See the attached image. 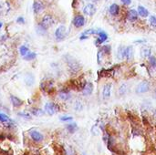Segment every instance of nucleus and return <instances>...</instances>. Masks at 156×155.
Returning a JSON list of instances; mask_svg holds the SVG:
<instances>
[{"instance_id":"1","label":"nucleus","mask_w":156,"mask_h":155,"mask_svg":"<svg viewBox=\"0 0 156 155\" xmlns=\"http://www.w3.org/2000/svg\"><path fill=\"white\" fill-rule=\"evenodd\" d=\"M67 64H68V67L69 68V70L73 72V73H76L79 70L80 68V65L79 64V62L76 60L75 58H71L68 56V58H67Z\"/></svg>"},{"instance_id":"2","label":"nucleus","mask_w":156,"mask_h":155,"mask_svg":"<svg viewBox=\"0 0 156 155\" xmlns=\"http://www.w3.org/2000/svg\"><path fill=\"white\" fill-rule=\"evenodd\" d=\"M150 88H151V85L149 81H141L136 87V91L137 94H143V93H146L150 91Z\"/></svg>"},{"instance_id":"3","label":"nucleus","mask_w":156,"mask_h":155,"mask_svg":"<svg viewBox=\"0 0 156 155\" xmlns=\"http://www.w3.org/2000/svg\"><path fill=\"white\" fill-rule=\"evenodd\" d=\"M97 12V7L93 3H89L83 7V14L85 16L92 17Z\"/></svg>"},{"instance_id":"4","label":"nucleus","mask_w":156,"mask_h":155,"mask_svg":"<svg viewBox=\"0 0 156 155\" xmlns=\"http://www.w3.org/2000/svg\"><path fill=\"white\" fill-rule=\"evenodd\" d=\"M66 35H67V28L65 26H59L56 31H55V38H57V40L60 41V40H63V39L66 38Z\"/></svg>"},{"instance_id":"5","label":"nucleus","mask_w":156,"mask_h":155,"mask_svg":"<svg viewBox=\"0 0 156 155\" xmlns=\"http://www.w3.org/2000/svg\"><path fill=\"white\" fill-rule=\"evenodd\" d=\"M85 22H86V19H85V17L83 15H77V16H75L72 21L73 26L77 28H82L85 25Z\"/></svg>"},{"instance_id":"6","label":"nucleus","mask_w":156,"mask_h":155,"mask_svg":"<svg viewBox=\"0 0 156 155\" xmlns=\"http://www.w3.org/2000/svg\"><path fill=\"white\" fill-rule=\"evenodd\" d=\"M45 111L49 115H53L58 111V107L57 104L53 102H48L45 105Z\"/></svg>"},{"instance_id":"7","label":"nucleus","mask_w":156,"mask_h":155,"mask_svg":"<svg viewBox=\"0 0 156 155\" xmlns=\"http://www.w3.org/2000/svg\"><path fill=\"white\" fill-rule=\"evenodd\" d=\"M54 23H55V19H54V17L52 16H50V15H46V16H44L42 17L41 24L46 28L52 27L54 25Z\"/></svg>"},{"instance_id":"8","label":"nucleus","mask_w":156,"mask_h":155,"mask_svg":"<svg viewBox=\"0 0 156 155\" xmlns=\"http://www.w3.org/2000/svg\"><path fill=\"white\" fill-rule=\"evenodd\" d=\"M97 36V38H96V41H95V44L97 45H100V44H102L104 43L105 41L108 39V34L105 32V31H102V30H99L98 34L96 35Z\"/></svg>"},{"instance_id":"9","label":"nucleus","mask_w":156,"mask_h":155,"mask_svg":"<svg viewBox=\"0 0 156 155\" xmlns=\"http://www.w3.org/2000/svg\"><path fill=\"white\" fill-rule=\"evenodd\" d=\"M134 55L133 51V47L132 46H128L126 48H124L123 49V58L126 59V60H130L132 59Z\"/></svg>"},{"instance_id":"10","label":"nucleus","mask_w":156,"mask_h":155,"mask_svg":"<svg viewBox=\"0 0 156 155\" xmlns=\"http://www.w3.org/2000/svg\"><path fill=\"white\" fill-rule=\"evenodd\" d=\"M93 91V84L91 82H85L81 88V92L84 96H89Z\"/></svg>"},{"instance_id":"11","label":"nucleus","mask_w":156,"mask_h":155,"mask_svg":"<svg viewBox=\"0 0 156 155\" xmlns=\"http://www.w3.org/2000/svg\"><path fill=\"white\" fill-rule=\"evenodd\" d=\"M112 83H107L105 84L103 86L102 89V98L104 99H108L110 97V94H112Z\"/></svg>"},{"instance_id":"12","label":"nucleus","mask_w":156,"mask_h":155,"mask_svg":"<svg viewBox=\"0 0 156 155\" xmlns=\"http://www.w3.org/2000/svg\"><path fill=\"white\" fill-rule=\"evenodd\" d=\"M139 17V15L136 9H130L127 12V18L128 20L130 22H135L137 21V19Z\"/></svg>"},{"instance_id":"13","label":"nucleus","mask_w":156,"mask_h":155,"mask_svg":"<svg viewBox=\"0 0 156 155\" xmlns=\"http://www.w3.org/2000/svg\"><path fill=\"white\" fill-rule=\"evenodd\" d=\"M120 6L117 4H115V3L112 4L109 7V13H110V16H112V17H117L120 14Z\"/></svg>"},{"instance_id":"14","label":"nucleus","mask_w":156,"mask_h":155,"mask_svg":"<svg viewBox=\"0 0 156 155\" xmlns=\"http://www.w3.org/2000/svg\"><path fill=\"white\" fill-rule=\"evenodd\" d=\"M30 137L36 142H40L43 141V135L38 131H32L30 132Z\"/></svg>"},{"instance_id":"15","label":"nucleus","mask_w":156,"mask_h":155,"mask_svg":"<svg viewBox=\"0 0 156 155\" xmlns=\"http://www.w3.org/2000/svg\"><path fill=\"white\" fill-rule=\"evenodd\" d=\"M137 12H138L139 17H143V18H146L149 17V10L146 7H144L143 6H139Z\"/></svg>"},{"instance_id":"16","label":"nucleus","mask_w":156,"mask_h":155,"mask_svg":"<svg viewBox=\"0 0 156 155\" xmlns=\"http://www.w3.org/2000/svg\"><path fill=\"white\" fill-rule=\"evenodd\" d=\"M33 10L35 14H39L44 10V6L41 2L35 1L33 4Z\"/></svg>"},{"instance_id":"17","label":"nucleus","mask_w":156,"mask_h":155,"mask_svg":"<svg viewBox=\"0 0 156 155\" xmlns=\"http://www.w3.org/2000/svg\"><path fill=\"white\" fill-rule=\"evenodd\" d=\"M58 97H59L60 99H62V101H69V99L71 98V95H70L69 91H66V89H62V91H59Z\"/></svg>"},{"instance_id":"18","label":"nucleus","mask_w":156,"mask_h":155,"mask_svg":"<svg viewBox=\"0 0 156 155\" xmlns=\"http://www.w3.org/2000/svg\"><path fill=\"white\" fill-rule=\"evenodd\" d=\"M24 81L27 85H28V86H32V85L34 84V81H35V78L31 73H28L26 76H25Z\"/></svg>"},{"instance_id":"19","label":"nucleus","mask_w":156,"mask_h":155,"mask_svg":"<svg viewBox=\"0 0 156 155\" xmlns=\"http://www.w3.org/2000/svg\"><path fill=\"white\" fill-rule=\"evenodd\" d=\"M10 99H11V102H12V104H13V106L14 107H16V108H18V107H20L22 105V101L20 99H18L17 97H16V96H12L10 97Z\"/></svg>"},{"instance_id":"20","label":"nucleus","mask_w":156,"mask_h":155,"mask_svg":"<svg viewBox=\"0 0 156 155\" xmlns=\"http://www.w3.org/2000/svg\"><path fill=\"white\" fill-rule=\"evenodd\" d=\"M47 29L48 28H46L41 23H40V24L38 25L36 31H37V33L39 35V36H44V35H46V33H47Z\"/></svg>"},{"instance_id":"21","label":"nucleus","mask_w":156,"mask_h":155,"mask_svg":"<svg viewBox=\"0 0 156 155\" xmlns=\"http://www.w3.org/2000/svg\"><path fill=\"white\" fill-rule=\"evenodd\" d=\"M77 129H78V126H77V124L76 123H69L67 125V130H68V132H70V133H74L75 132L77 131Z\"/></svg>"},{"instance_id":"22","label":"nucleus","mask_w":156,"mask_h":155,"mask_svg":"<svg viewBox=\"0 0 156 155\" xmlns=\"http://www.w3.org/2000/svg\"><path fill=\"white\" fill-rule=\"evenodd\" d=\"M100 50H102V54L110 55V52H112V47H110V45H104V46L102 48H100Z\"/></svg>"},{"instance_id":"23","label":"nucleus","mask_w":156,"mask_h":155,"mask_svg":"<svg viewBox=\"0 0 156 155\" xmlns=\"http://www.w3.org/2000/svg\"><path fill=\"white\" fill-rule=\"evenodd\" d=\"M19 51H20V55L23 56V57H25L29 52V49L26 46H21V47H20V48H19Z\"/></svg>"},{"instance_id":"24","label":"nucleus","mask_w":156,"mask_h":155,"mask_svg":"<svg viewBox=\"0 0 156 155\" xmlns=\"http://www.w3.org/2000/svg\"><path fill=\"white\" fill-rule=\"evenodd\" d=\"M36 53H34V52H28L26 56H25V59L26 60H33V59H35V58H36Z\"/></svg>"},{"instance_id":"25","label":"nucleus","mask_w":156,"mask_h":155,"mask_svg":"<svg viewBox=\"0 0 156 155\" xmlns=\"http://www.w3.org/2000/svg\"><path fill=\"white\" fill-rule=\"evenodd\" d=\"M142 55L144 58H149L151 56V49L149 48H143L142 50Z\"/></svg>"},{"instance_id":"26","label":"nucleus","mask_w":156,"mask_h":155,"mask_svg":"<svg viewBox=\"0 0 156 155\" xmlns=\"http://www.w3.org/2000/svg\"><path fill=\"white\" fill-rule=\"evenodd\" d=\"M148 61H149V64L151 67L153 68H156V58L153 57V56H150L148 58Z\"/></svg>"},{"instance_id":"27","label":"nucleus","mask_w":156,"mask_h":155,"mask_svg":"<svg viewBox=\"0 0 156 155\" xmlns=\"http://www.w3.org/2000/svg\"><path fill=\"white\" fill-rule=\"evenodd\" d=\"M127 91V85L126 84H122L120 85V87L119 88V94L120 95H124Z\"/></svg>"},{"instance_id":"28","label":"nucleus","mask_w":156,"mask_h":155,"mask_svg":"<svg viewBox=\"0 0 156 155\" xmlns=\"http://www.w3.org/2000/svg\"><path fill=\"white\" fill-rule=\"evenodd\" d=\"M149 23L152 27L156 28V16H150L149 17Z\"/></svg>"},{"instance_id":"29","label":"nucleus","mask_w":156,"mask_h":155,"mask_svg":"<svg viewBox=\"0 0 156 155\" xmlns=\"http://www.w3.org/2000/svg\"><path fill=\"white\" fill-rule=\"evenodd\" d=\"M0 121L1 122H9L11 121H10V119L7 116V115H5L3 113H0Z\"/></svg>"},{"instance_id":"30","label":"nucleus","mask_w":156,"mask_h":155,"mask_svg":"<svg viewBox=\"0 0 156 155\" xmlns=\"http://www.w3.org/2000/svg\"><path fill=\"white\" fill-rule=\"evenodd\" d=\"M65 153H66V155H76L75 154V151L73 150V148L69 147V146L65 149Z\"/></svg>"},{"instance_id":"31","label":"nucleus","mask_w":156,"mask_h":155,"mask_svg":"<svg viewBox=\"0 0 156 155\" xmlns=\"http://www.w3.org/2000/svg\"><path fill=\"white\" fill-rule=\"evenodd\" d=\"M123 49H124V48H122V47H120V48H118L117 58H118L119 59H122V58H123Z\"/></svg>"},{"instance_id":"32","label":"nucleus","mask_w":156,"mask_h":155,"mask_svg":"<svg viewBox=\"0 0 156 155\" xmlns=\"http://www.w3.org/2000/svg\"><path fill=\"white\" fill-rule=\"evenodd\" d=\"M32 113L34 115H36V116H41V115L43 114V111L40 109H34L32 111Z\"/></svg>"},{"instance_id":"33","label":"nucleus","mask_w":156,"mask_h":155,"mask_svg":"<svg viewBox=\"0 0 156 155\" xmlns=\"http://www.w3.org/2000/svg\"><path fill=\"white\" fill-rule=\"evenodd\" d=\"M91 133L93 135H98L99 134V126L96 124V125H94V126L92 127L91 129Z\"/></svg>"},{"instance_id":"34","label":"nucleus","mask_w":156,"mask_h":155,"mask_svg":"<svg viewBox=\"0 0 156 155\" xmlns=\"http://www.w3.org/2000/svg\"><path fill=\"white\" fill-rule=\"evenodd\" d=\"M73 119V118L71 116H62L60 117V121H71Z\"/></svg>"},{"instance_id":"35","label":"nucleus","mask_w":156,"mask_h":155,"mask_svg":"<svg viewBox=\"0 0 156 155\" xmlns=\"http://www.w3.org/2000/svg\"><path fill=\"white\" fill-rule=\"evenodd\" d=\"M18 115H19V116L23 117V118H25V119H31V116H30V115H29L28 113L20 112V113H18Z\"/></svg>"},{"instance_id":"36","label":"nucleus","mask_w":156,"mask_h":155,"mask_svg":"<svg viewBox=\"0 0 156 155\" xmlns=\"http://www.w3.org/2000/svg\"><path fill=\"white\" fill-rule=\"evenodd\" d=\"M17 22L18 24H25V18H24L23 17H17Z\"/></svg>"},{"instance_id":"37","label":"nucleus","mask_w":156,"mask_h":155,"mask_svg":"<svg viewBox=\"0 0 156 155\" xmlns=\"http://www.w3.org/2000/svg\"><path fill=\"white\" fill-rule=\"evenodd\" d=\"M120 1H122V3L125 5V6H130V5L132 4V0H120Z\"/></svg>"},{"instance_id":"38","label":"nucleus","mask_w":156,"mask_h":155,"mask_svg":"<svg viewBox=\"0 0 156 155\" xmlns=\"http://www.w3.org/2000/svg\"><path fill=\"white\" fill-rule=\"evenodd\" d=\"M135 42H136V43H145V42H146V40H144V39L141 40V39H140V40H136Z\"/></svg>"},{"instance_id":"39","label":"nucleus","mask_w":156,"mask_h":155,"mask_svg":"<svg viewBox=\"0 0 156 155\" xmlns=\"http://www.w3.org/2000/svg\"><path fill=\"white\" fill-rule=\"evenodd\" d=\"M153 117L155 118V119H156V109L154 111V112H153Z\"/></svg>"},{"instance_id":"40","label":"nucleus","mask_w":156,"mask_h":155,"mask_svg":"<svg viewBox=\"0 0 156 155\" xmlns=\"http://www.w3.org/2000/svg\"><path fill=\"white\" fill-rule=\"evenodd\" d=\"M91 2H93V3H98L99 0H91Z\"/></svg>"},{"instance_id":"41","label":"nucleus","mask_w":156,"mask_h":155,"mask_svg":"<svg viewBox=\"0 0 156 155\" xmlns=\"http://www.w3.org/2000/svg\"><path fill=\"white\" fill-rule=\"evenodd\" d=\"M2 26H3V23H2L1 21H0V28H2Z\"/></svg>"},{"instance_id":"42","label":"nucleus","mask_w":156,"mask_h":155,"mask_svg":"<svg viewBox=\"0 0 156 155\" xmlns=\"http://www.w3.org/2000/svg\"><path fill=\"white\" fill-rule=\"evenodd\" d=\"M87 2H91V0H86Z\"/></svg>"},{"instance_id":"43","label":"nucleus","mask_w":156,"mask_h":155,"mask_svg":"<svg viewBox=\"0 0 156 155\" xmlns=\"http://www.w3.org/2000/svg\"><path fill=\"white\" fill-rule=\"evenodd\" d=\"M155 95H156V91H155Z\"/></svg>"}]
</instances>
